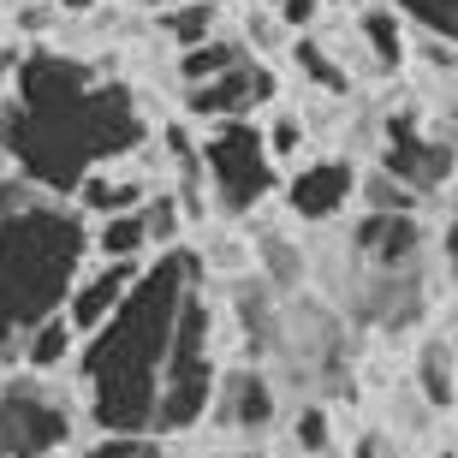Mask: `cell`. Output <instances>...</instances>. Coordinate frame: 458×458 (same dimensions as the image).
I'll use <instances>...</instances> for the list:
<instances>
[{
	"label": "cell",
	"instance_id": "obj_30",
	"mask_svg": "<svg viewBox=\"0 0 458 458\" xmlns=\"http://www.w3.org/2000/svg\"><path fill=\"white\" fill-rule=\"evenodd\" d=\"M13 72H18V48H0V107L13 96Z\"/></svg>",
	"mask_w": 458,
	"mask_h": 458
},
{
	"label": "cell",
	"instance_id": "obj_6",
	"mask_svg": "<svg viewBox=\"0 0 458 458\" xmlns=\"http://www.w3.org/2000/svg\"><path fill=\"white\" fill-rule=\"evenodd\" d=\"M197 149H203L208 191L226 215H256L280 185V161L268 155V137L250 119H208Z\"/></svg>",
	"mask_w": 458,
	"mask_h": 458
},
{
	"label": "cell",
	"instance_id": "obj_24",
	"mask_svg": "<svg viewBox=\"0 0 458 458\" xmlns=\"http://www.w3.org/2000/svg\"><path fill=\"white\" fill-rule=\"evenodd\" d=\"M393 6H399L411 24H423L428 36H446V42H458V0H393Z\"/></svg>",
	"mask_w": 458,
	"mask_h": 458
},
{
	"label": "cell",
	"instance_id": "obj_11",
	"mask_svg": "<svg viewBox=\"0 0 458 458\" xmlns=\"http://www.w3.org/2000/svg\"><path fill=\"white\" fill-rule=\"evenodd\" d=\"M357 197V167L340 155H322V161H304V167L286 179V208L298 221L322 226L334 215H345V203Z\"/></svg>",
	"mask_w": 458,
	"mask_h": 458
},
{
	"label": "cell",
	"instance_id": "obj_15",
	"mask_svg": "<svg viewBox=\"0 0 458 458\" xmlns=\"http://www.w3.org/2000/svg\"><path fill=\"white\" fill-rule=\"evenodd\" d=\"M72 357H78V327L66 322V310H48V316L24 334V345H18V363H24V369H42V375L66 369Z\"/></svg>",
	"mask_w": 458,
	"mask_h": 458
},
{
	"label": "cell",
	"instance_id": "obj_19",
	"mask_svg": "<svg viewBox=\"0 0 458 458\" xmlns=\"http://www.w3.org/2000/svg\"><path fill=\"white\" fill-rule=\"evenodd\" d=\"M292 66L304 72L316 89H327V96H345V89H352V66L334 60V48L316 42V36H298V42H292Z\"/></svg>",
	"mask_w": 458,
	"mask_h": 458
},
{
	"label": "cell",
	"instance_id": "obj_27",
	"mask_svg": "<svg viewBox=\"0 0 458 458\" xmlns=\"http://www.w3.org/2000/svg\"><path fill=\"white\" fill-rule=\"evenodd\" d=\"M262 137H268V155H274V161H292V155L304 149V119H298V114H280Z\"/></svg>",
	"mask_w": 458,
	"mask_h": 458
},
{
	"label": "cell",
	"instance_id": "obj_25",
	"mask_svg": "<svg viewBox=\"0 0 458 458\" xmlns=\"http://www.w3.org/2000/svg\"><path fill=\"white\" fill-rule=\"evenodd\" d=\"M143 221H149V244H155V250H167V244H179L185 208H179V197H167V191H155V203H143Z\"/></svg>",
	"mask_w": 458,
	"mask_h": 458
},
{
	"label": "cell",
	"instance_id": "obj_3",
	"mask_svg": "<svg viewBox=\"0 0 458 458\" xmlns=\"http://www.w3.org/2000/svg\"><path fill=\"white\" fill-rule=\"evenodd\" d=\"M89 256V215L60 203L18 167L0 173V363H18V345L48 310L66 304Z\"/></svg>",
	"mask_w": 458,
	"mask_h": 458
},
{
	"label": "cell",
	"instance_id": "obj_5",
	"mask_svg": "<svg viewBox=\"0 0 458 458\" xmlns=\"http://www.w3.org/2000/svg\"><path fill=\"white\" fill-rule=\"evenodd\" d=\"M84 405L60 393L42 369H18L0 381V453L6 458H42L66 453L78 441Z\"/></svg>",
	"mask_w": 458,
	"mask_h": 458
},
{
	"label": "cell",
	"instance_id": "obj_17",
	"mask_svg": "<svg viewBox=\"0 0 458 458\" xmlns=\"http://www.w3.org/2000/svg\"><path fill=\"white\" fill-rule=\"evenodd\" d=\"M417 393L435 411L458 405V340H423V352H417Z\"/></svg>",
	"mask_w": 458,
	"mask_h": 458
},
{
	"label": "cell",
	"instance_id": "obj_28",
	"mask_svg": "<svg viewBox=\"0 0 458 458\" xmlns=\"http://www.w3.org/2000/svg\"><path fill=\"white\" fill-rule=\"evenodd\" d=\"M262 6H274V13L286 18V30H304V24H316V13H322V0H262Z\"/></svg>",
	"mask_w": 458,
	"mask_h": 458
},
{
	"label": "cell",
	"instance_id": "obj_31",
	"mask_svg": "<svg viewBox=\"0 0 458 458\" xmlns=\"http://www.w3.org/2000/svg\"><path fill=\"white\" fill-rule=\"evenodd\" d=\"M54 6H60V13H89L96 0H54Z\"/></svg>",
	"mask_w": 458,
	"mask_h": 458
},
{
	"label": "cell",
	"instance_id": "obj_18",
	"mask_svg": "<svg viewBox=\"0 0 458 458\" xmlns=\"http://www.w3.org/2000/svg\"><path fill=\"white\" fill-rule=\"evenodd\" d=\"M72 197H78V208H84L89 221H102V215H114V208L143 203V185H137V179H119V173H107V167H89L84 179L72 185Z\"/></svg>",
	"mask_w": 458,
	"mask_h": 458
},
{
	"label": "cell",
	"instance_id": "obj_22",
	"mask_svg": "<svg viewBox=\"0 0 458 458\" xmlns=\"http://www.w3.org/2000/svg\"><path fill=\"white\" fill-rule=\"evenodd\" d=\"M215 0H173V6H161V30L179 42V48H191V42H203V36H215Z\"/></svg>",
	"mask_w": 458,
	"mask_h": 458
},
{
	"label": "cell",
	"instance_id": "obj_2",
	"mask_svg": "<svg viewBox=\"0 0 458 458\" xmlns=\"http://www.w3.org/2000/svg\"><path fill=\"white\" fill-rule=\"evenodd\" d=\"M197 280H203V256L167 244L149 268H137L114 316L84 334L78 393H84V417L96 428L155 435V399H161V363L173 345V316Z\"/></svg>",
	"mask_w": 458,
	"mask_h": 458
},
{
	"label": "cell",
	"instance_id": "obj_8",
	"mask_svg": "<svg viewBox=\"0 0 458 458\" xmlns=\"http://www.w3.org/2000/svg\"><path fill=\"white\" fill-rule=\"evenodd\" d=\"M352 256L369 262V268H423L428 256V233L417 221V208H369L363 221L352 226Z\"/></svg>",
	"mask_w": 458,
	"mask_h": 458
},
{
	"label": "cell",
	"instance_id": "obj_4",
	"mask_svg": "<svg viewBox=\"0 0 458 458\" xmlns=\"http://www.w3.org/2000/svg\"><path fill=\"white\" fill-rule=\"evenodd\" d=\"M221 381V357H215V310H208L203 286H191L173 316V345L161 363V399H155V435H185L208 417Z\"/></svg>",
	"mask_w": 458,
	"mask_h": 458
},
{
	"label": "cell",
	"instance_id": "obj_21",
	"mask_svg": "<svg viewBox=\"0 0 458 458\" xmlns=\"http://www.w3.org/2000/svg\"><path fill=\"white\" fill-rule=\"evenodd\" d=\"M238 60H244V42H238V36H203V42H191V48L179 54V78H185V84H203V78L238 66Z\"/></svg>",
	"mask_w": 458,
	"mask_h": 458
},
{
	"label": "cell",
	"instance_id": "obj_20",
	"mask_svg": "<svg viewBox=\"0 0 458 458\" xmlns=\"http://www.w3.org/2000/svg\"><path fill=\"white\" fill-rule=\"evenodd\" d=\"M256 256H262V280H268V286H280V292L304 286V250H298L280 226H268V233L256 238Z\"/></svg>",
	"mask_w": 458,
	"mask_h": 458
},
{
	"label": "cell",
	"instance_id": "obj_16",
	"mask_svg": "<svg viewBox=\"0 0 458 458\" xmlns=\"http://www.w3.org/2000/svg\"><path fill=\"white\" fill-rule=\"evenodd\" d=\"M357 42H363V66L369 72H399L405 66L399 6H363V13H357Z\"/></svg>",
	"mask_w": 458,
	"mask_h": 458
},
{
	"label": "cell",
	"instance_id": "obj_29",
	"mask_svg": "<svg viewBox=\"0 0 458 458\" xmlns=\"http://www.w3.org/2000/svg\"><path fill=\"white\" fill-rule=\"evenodd\" d=\"M441 250H446V268L458 274V185L446 197V233H441Z\"/></svg>",
	"mask_w": 458,
	"mask_h": 458
},
{
	"label": "cell",
	"instance_id": "obj_32",
	"mask_svg": "<svg viewBox=\"0 0 458 458\" xmlns=\"http://www.w3.org/2000/svg\"><path fill=\"white\" fill-rule=\"evenodd\" d=\"M322 6H363V0H322Z\"/></svg>",
	"mask_w": 458,
	"mask_h": 458
},
{
	"label": "cell",
	"instance_id": "obj_10",
	"mask_svg": "<svg viewBox=\"0 0 458 458\" xmlns=\"http://www.w3.org/2000/svg\"><path fill=\"white\" fill-rule=\"evenodd\" d=\"M208 417H215L226 435H268L274 417H280V399H274L268 369H262V363L221 369V381H215V399H208Z\"/></svg>",
	"mask_w": 458,
	"mask_h": 458
},
{
	"label": "cell",
	"instance_id": "obj_9",
	"mask_svg": "<svg viewBox=\"0 0 458 458\" xmlns=\"http://www.w3.org/2000/svg\"><path fill=\"white\" fill-rule=\"evenodd\" d=\"M262 102H274V72L262 60H250V54L238 66L203 78V84H185L191 119H250Z\"/></svg>",
	"mask_w": 458,
	"mask_h": 458
},
{
	"label": "cell",
	"instance_id": "obj_12",
	"mask_svg": "<svg viewBox=\"0 0 458 458\" xmlns=\"http://www.w3.org/2000/svg\"><path fill=\"white\" fill-rule=\"evenodd\" d=\"M137 268H143V262H107V256H96V268L72 280V292H66V304H60V310H66V322L78 327V340L114 316V304L125 298V286L137 280Z\"/></svg>",
	"mask_w": 458,
	"mask_h": 458
},
{
	"label": "cell",
	"instance_id": "obj_23",
	"mask_svg": "<svg viewBox=\"0 0 458 458\" xmlns=\"http://www.w3.org/2000/svg\"><path fill=\"white\" fill-rule=\"evenodd\" d=\"M357 197H363V208H417L423 203V197H417L405 179H393L387 167L363 173V179H357Z\"/></svg>",
	"mask_w": 458,
	"mask_h": 458
},
{
	"label": "cell",
	"instance_id": "obj_26",
	"mask_svg": "<svg viewBox=\"0 0 458 458\" xmlns=\"http://www.w3.org/2000/svg\"><path fill=\"white\" fill-rule=\"evenodd\" d=\"M292 446H298V453H327V446H334V423H327L322 405H304L292 417Z\"/></svg>",
	"mask_w": 458,
	"mask_h": 458
},
{
	"label": "cell",
	"instance_id": "obj_13",
	"mask_svg": "<svg viewBox=\"0 0 458 458\" xmlns=\"http://www.w3.org/2000/svg\"><path fill=\"white\" fill-rule=\"evenodd\" d=\"M280 298H286V292L268 286L262 274H256V280H238V292H233V322H238V334H244L256 363H262V357H280V327H286V304H280Z\"/></svg>",
	"mask_w": 458,
	"mask_h": 458
},
{
	"label": "cell",
	"instance_id": "obj_7",
	"mask_svg": "<svg viewBox=\"0 0 458 458\" xmlns=\"http://www.w3.org/2000/svg\"><path fill=\"white\" fill-rule=\"evenodd\" d=\"M453 161H458L453 143L435 137L417 114H393L387 125H381V167H387L393 179H405L417 197L453 185Z\"/></svg>",
	"mask_w": 458,
	"mask_h": 458
},
{
	"label": "cell",
	"instance_id": "obj_1",
	"mask_svg": "<svg viewBox=\"0 0 458 458\" xmlns=\"http://www.w3.org/2000/svg\"><path fill=\"white\" fill-rule=\"evenodd\" d=\"M149 137L143 107L107 72L72 60V54L36 48L18 54L13 96L0 107V155L42 191L72 197L89 167H114Z\"/></svg>",
	"mask_w": 458,
	"mask_h": 458
},
{
	"label": "cell",
	"instance_id": "obj_14",
	"mask_svg": "<svg viewBox=\"0 0 458 458\" xmlns=\"http://www.w3.org/2000/svg\"><path fill=\"white\" fill-rule=\"evenodd\" d=\"M149 244V221H143V203L137 208H114L89 226V256H107V262H143Z\"/></svg>",
	"mask_w": 458,
	"mask_h": 458
}]
</instances>
